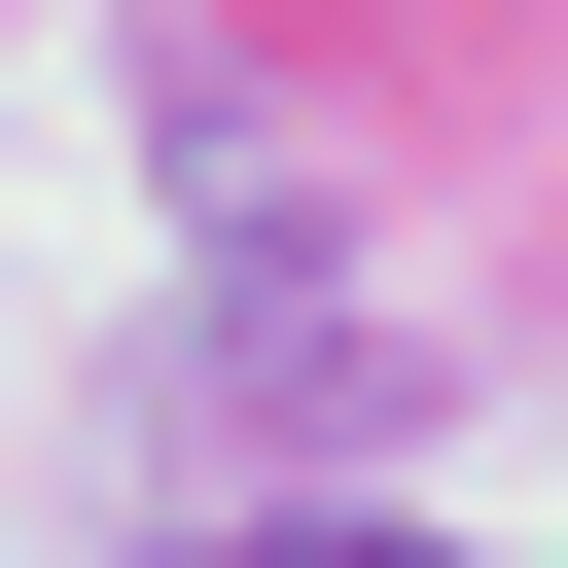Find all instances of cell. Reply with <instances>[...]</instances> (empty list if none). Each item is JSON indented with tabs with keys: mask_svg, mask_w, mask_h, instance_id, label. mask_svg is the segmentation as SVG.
<instances>
[{
	"mask_svg": "<svg viewBox=\"0 0 568 568\" xmlns=\"http://www.w3.org/2000/svg\"><path fill=\"white\" fill-rule=\"evenodd\" d=\"M178 568H426V532H178Z\"/></svg>",
	"mask_w": 568,
	"mask_h": 568,
	"instance_id": "6da1fadb",
	"label": "cell"
}]
</instances>
